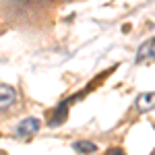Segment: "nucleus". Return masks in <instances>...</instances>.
Here are the masks:
<instances>
[{"label": "nucleus", "instance_id": "f257e3e1", "mask_svg": "<svg viewBox=\"0 0 155 155\" xmlns=\"http://www.w3.org/2000/svg\"><path fill=\"white\" fill-rule=\"evenodd\" d=\"M39 130V120L37 118H25L19 126H17V134L19 137H31V134H35Z\"/></svg>", "mask_w": 155, "mask_h": 155}, {"label": "nucleus", "instance_id": "f03ea898", "mask_svg": "<svg viewBox=\"0 0 155 155\" xmlns=\"http://www.w3.org/2000/svg\"><path fill=\"white\" fill-rule=\"evenodd\" d=\"M17 99V93L11 85H0V110H6L11 107Z\"/></svg>", "mask_w": 155, "mask_h": 155}, {"label": "nucleus", "instance_id": "7ed1b4c3", "mask_svg": "<svg viewBox=\"0 0 155 155\" xmlns=\"http://www.w3.org/2000/svg\"><path fill=\"white\" fill-rule=\"evenodd\" d=\"M137 106L139 110H149L151 106H155V93H145L137 99Z\"/></svg>", "mask_w": 155, "mask_h": 155}, {"label": "nucleus", "instance_id": "20e7f679", "mask_svg": "<svg viewBox=\"0 0 155 155\" xmlns=\"http://www.w3.org/2000/svg\"><path fill=\"white\" fill-rule=\"evenodd\" d=\"M74 149H77L79 153H95L97 151L95 143H89V141H77V143H74Z\"/></svg>", "mask_w": 155, "mask_h": 155}, {"label": "nucleus", "instance_id": "39448f33", "mask_svg": "<svg viewBox=\"0 0 155 155\" xmlns=\"http://www.w3.org/2000/svg\"><path fill=\"white\" fill-rule=\"evenodd\" d=\"M64 118H66V104H62V106L58 107L56 118L50 120V126H58V124H62V122H64Z\"/></svg>", "mask_w": 155, "mask_h": 155}, {"label": "nucleus", "instance_id": "423d86ee", "mask_svg": "<svg viewBox=\"0 0 155 155\" xmlns=\"http://www.w3.org/2000/svg\"><path fill=\"white\" fill-rule=\"evenodd\" d=\"M106 155H126V153H124V151H122L120 147H112V149H110Z\"/></svg>", "mask_w": 155, "mask_h": 155}]
</instances>
